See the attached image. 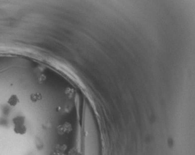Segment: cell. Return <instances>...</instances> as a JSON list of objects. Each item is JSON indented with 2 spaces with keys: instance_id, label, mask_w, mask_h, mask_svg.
Masks as SVG:
<instances>
[{
  "instance_id": "cell-3",
  "label": "cell",
  "mask_w": 195,
  "mask_h": 155,
  "mask_svg": "<svg viewBox=\"0 0 195 155\" xmlns=\"http://www.w3.org/2000/svg\"><path fill=\"white\" fill-rule=\"evenodd\" d=\"M25 121V118L23 116H17L16 117H15L13 120V122L14 123V126L24 124Z\"/></svg>"
},
{
  "instance_id": "cell-1",
  "label": "cell",
  "mask_w": 195,
  "mask_h": 155,
  "mask_svg": "<svg viewBox=\"0 0 195 155\" xmlns=\"http://www.w3.org/2000/svg\"><path fill=\"white\" fill-rule=\"evenodd\" d=\"M14 132L19 135H24L27 132V127L24 124L14 126Z\"/></svg>"
},
{
  "instance_id": "cell-4",
  "label": "cell",
  "mask_w": 195,
  "mask_h": 155,
  "mask_svg": "<svg viewBox=\"0 0 195 155\" xmlns=\"http://www.w3.org/2000/svg\"><path fill=\"white\" fill-rule=\"evenodd\" d=\"M30 98V100H31V102L35 103V102H38V101L42 100V95L41 94V93L37 92H35L32 94H31Z\"/></svg>"
},
{
  "instance_id": "cell-2",
  "label": "cell",
  "mask_w": 195,
  "mask_h": 155,
  "mask_svg": "<svg viewBox=\"0 0 195 155\" xmlns=\"http://www.w3.org/2000/svg\"><path fill=\"white\" fill-rule=\"evenodd\" d=\"M19 103V98L16 95L13 94L11 95V97L9 98L8 100H7V103L12 106H16L18 103Z\"/></svg>"
},
{
  "instance_id": "cell-5",
  "label": "cell",
  "mask_w": 195,
  "mask_h": 155,
  "mask_svg": "<svg viewBox=\"0 0 195 155\" xmlns=\"http://www.w3.org/2000/svg\"><path fill=\"white\" fill-rule=\"evenodd\" d=\"M43 142L40 140H37V148L38 150H40L43 148Z\"/></svg>"
}]
</instances>
